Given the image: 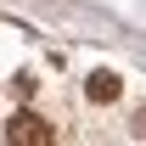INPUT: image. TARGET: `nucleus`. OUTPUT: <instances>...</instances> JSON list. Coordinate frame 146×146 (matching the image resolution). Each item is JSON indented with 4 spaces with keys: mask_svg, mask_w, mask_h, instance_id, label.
Here are the masks:
<instances>
[{
    "mask_svg": "<svg viewBox=\"0 0 146 146\" xmlns=\"http://www.w3.org/2000/svg\"><path fill=\"white\" fill-rule=\"evenodd\" d=\"M84 90H90V101H112V96H118V73H90V84H84Z\"/></svg>",
    "mask_w": 146,
    "mask_h": 146,
    "instance_id": "2",
    "label": "nucleus"
},
{
    "mask_svg": "<svg viewBox=\"0 0 146 146\" xmlns=\"http://www.w3.org/2000/svg\"><path fill=\"white\" fill-rule=\"evenodd\" d=\"M6 141L11 146H51V124H45V118H39V112H11V118H6Z\"/></svg>",
    "mask_w": 146,
    "mask_h": 146,
    "instance_id": "1",
    "label": "nucleus"
}]
</instances>
